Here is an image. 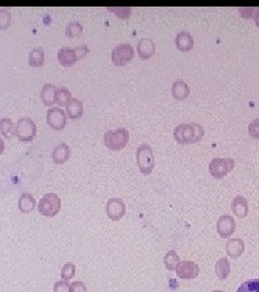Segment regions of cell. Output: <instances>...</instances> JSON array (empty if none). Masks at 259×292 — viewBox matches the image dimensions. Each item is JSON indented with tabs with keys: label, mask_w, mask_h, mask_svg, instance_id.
<instances>
[{
	"label": "cell",
	"mask_w": 259,
	"mask_h": 292,
	"mask_svg": "<svg viewBox=\"0 0 259 292\" xmlns=\"http://www.w3.org/2000/svg\"><path fill=\"white\" fill-rule=\"evenodd\" d=\"M245 243L240 238H229L226 242V252L230 258L238 259L243 255Z\"/></svg>",
	"instance_id": "cell-13"
},
{
	"label": "cell",
	"mask_w": 259,
	"mask_h": 292,
	"mask_svg": "<svg viewBox=\"0 0 259 292\" xmlns=\"http://www.w3.org/2000/svg\"><path fill=\"white\" fill-rule=\"evenodd\" d=\"M137 51L138 55L143 58V60H147V58H150L153 55V53H155L156 45L151 38L144 37L137 44Z\"/></svg>",
	"instance_id": "cell-14"
},
{
	"label": "cell",
	"mask_w": 259,
	"mask_h": 292,
	"mask_svg": "<svg viewBox=\"0 0 259 292\" xmlns=\"http://www.w3.org/2000/svg\"><path fill=\"white\" fill-rule=\"evenodd\" d=\"M204 136V128L197 122L179 123L174 129V138L181 144L196 143L202 140Z\"/></svg>",
	"instance_id": "cell-1"
},
{
	"label": "cell",
	"mask_w": 259,
	"mask_h": 292,
	"mask_svg": "<svg viewBox=\"0 0 259 292\" xmlns=\"http://www.w3.org/2000/svg\"><path fill=\"white\" fill-rule=\"evenodd\" d=\"M239 11L243 17H253L259 27V7H240Z\"/></svg>",
	"instance_id": "cell-26"
},
{
	"label": "cell",
	"mask_w": 259,
	"mask_h": 292,
	"mask_svg": "<svg viewBox=\"0 0 259 292\" xmlns=\"http://www.w3.org/2000/svg\"><path fill=\"white\" fill-rule=\"evenodd\" d=\"M73 99L72 92L67 88H59L56 94V103L61 106H66Z\"/></svg>",
	"instance_id": "cell-28"
},
{
	"label": "cell",
	"mask_w": 259,
	"mask_h": 292,
	"mask_svg": "<svg viewBox=\"0 0 259 292\" xmlns=\"http://www.w3.org/2000/svg\"><path fill=\"white\" fill-rule=\"evenodd\" d=\"M57 89H59V88L51 82L43 85L40 94H41V99L45 105H52L53 103L56 102Z\"/></svg>",
	"instance_id": "cell-19"
},
{
	"label": "cell",
	"mask_w": 259,
	"mask_h": 292,
	"mask_svg": "<svg viewBox=\"0 0 259 292\" xmlns=\"http://www.w3.org/2000/svg\"><path fill=\"white\" fill-rule=\"evenodd\" d=\"M82 31H83V27L81 23L78 21H73L67 24L65 33L67 36L73 38V37H79L82 34Z\"/></svg>",
	"instance_id": "cell-27"
},
{
	"label": "cell",
	"mask_w": 259,
	"mask_h": 292,
	"mask_svg": "<svg viewBox=\"0 0 259 292\" xmlns=\"http://www.w3.org/2000/svg\"><path fill=\"white\" fill-rule=\"evenodd\" d=\"M237 292H259V279L244 281Z\"/></svg>",
	"instance_id": "cell-29"
},
{
	"label": "cell",
	"mask_w": 259,
	"mask_h": 292,
	"mask_svg": "<svg viewBox=\"0 0 259 292\" xmlns=\"http://www.w3.org/2000/svg\"><path fill=\"white\" fill-rule=\"evenodd\" d=\"M66 111L67 115L69 116V118L76 119L79 118L83 114V103L79 100L73 97V99L68 102V104L66 105Z\"/></svg>",
	"instance_id": "cell-21"
},
{
	"label": "cell",
	"mask_w": 259,
	"mask_h": 292,
	"mask_svg": "<svg viewBox=\"0 0 259 292\" xmlns=\"http://www.w3.org/2000/svg\"><path fill=\"white\" fill-rule=\"evenodd\" d=\"M62 201L59 195L55 193H48L43 195L38 204V210L45 217H54L60 212Z\"/></svg>",
	"instance_id": "cell-5"
},
{
	"label": "cell",
	"mask_w": 259,
	"mask_h": 292,
	"mask_svg": "<svg viewBox=\"0 0 259 292\" xmlns=\"http://www.w3.org/2000/svg\"><path fill=\"white\" fill-rule=\"evenodd\" d=\"M230 272H231V268H230V263L227 258H222L216 262L215 273L218 279L220 280L227 279L228 276L230 275Z\"/></svg>",
	"instance_id": "cell-23"
},
{
	"label": "cell",
	"mask_w": 259,
	"mask_h": 292,
	"mask_svg": "<svg viewBox=\"0 0 259 292\" xmlns=\"http://www.w3.org/2000/svg\"><path fill=\"white\" fill-rule=\"evenodd\" d=\"M72 150L69 145L62 142L59 145H56L52 151V159L56 163H64L67 159L69 158Z\"/></svg>",
	"instance_id": "cell-16"
},
{
	"label": "cell",
	"mask_w": 259,
	"mask_h": 292,
	"mask_svg": "<svg viewBox=\"0 0 259 292\" xmlns=\"http://www.w3.org/2000/svg\"><path fill=\"white\" fill-rule=\"evenodd\" d=\"M76 274V265L74 263H66L61 272V277L63 280H70Z\"/></svg>",
	"instance_id": "cell-30"
},
{
	"label": "cell",
	"mask_w": 259,
	"mask_h": 292,
	"mask_svg": "<svg viewBox=\"0 0 259 292\" xmlns=\"http://www.w3.org/2000/svg\"><path fill=\"white\" fill-rule=\"evenodd\" d=\"M53 292H72V285L66 280H59L54 284Z\"/></svg>",
	"instance_id": "cell-34"
},
{
	"label": "cell",
	"mask_w": 259,
	"mask_h": 292,
	"mask_svg": "<svg viewBox=\"0 0 259 292\" xmlns=\"http://www.w3.org/2000/svg\"><path fill=\"white\" fill-rule=\"evenodd\" d=\"M72 292H88V289L82 281H75L72 284Z\"/></svg>",
	"instance_id": "cell-35"
},
{
	"label": "cell",
	"mask_w": 259,
	"mask_h": 292,
	"mask_svg": "<svg viewBox=\"0 0 259 292\" xmlns=\"http://www.w3.org/2000/svg\"><path fill=\"white\" fill-rule=\"evenodd\" d=\"M163 262H164V265H166L167 269L174 270L178 266V264L180 263V260H179L177 252L175 250H171L166 255Z\"/></svg>",
	"instance_id": "cell-24"
},
{
	"label": "cell",
	"mask_w": 259,
	"mask_h": 292,
	"mask_svg": "<svg viewBox=\"0 0 259 292\" xmlns=\"http://www.w3.org/2000/svg\"><path fill=\"white\" fill-rule=\"evenodd\" d=\"M236 221L232 216L230 214H223L219 217L216 223V231L222 238H228L232 235L236 231Z\"/></svg>",
	"instance_id": "cell-9"
},
{
	"label": "cell",
	"mask_w": 259,
	"mask_h": 292,
	"mask_svg": "<svg viewBox=\"0 0 259 292\" xmlns=\"http://www.w3.org/2000/svg\"><path fill=\"white\" fill-rule=\"evenodd\" d=\"M130 132L127 128L107 130L104 133V143L108 149L118 151L123 149L129 142Z\"/></svg>",
	"instance_id": "cell-2"
},
{
	"label": "cell",
	"mask_w": 259,
	"mask_h": 292,
	"mask_svg": "<svg viewBox=\"0 0 259 292\" xmlns=\"http://www.w3.org/2000/svg\"><path fill=\"white\" fill-rule=\"evenodd\" d=\"M106 211L108 217L113 220V221H117L120 220L121 218L124 217V214H126L127 211V207H126V203L118 197H112L110 199H108L107 204H106Z\"/></svg>",
	"instance_id": "cell-10"
},
{
	"label": "cell",
	"mask_w": 259,
	"mask_h": 292,
	"mask_svg": "<svg viewBox=\"0 0 259 292\" xmlns=\"http://www.w3.org/2000/svg\"><path fill=\"white\" fill-rule=\"evenodd\" d=\"M44 62V50L42 47L33 48L28 54V64L34 67L41 66Z\"/></svg>",
	"instance_id": "cell-22"
},
{
	"label": "cell",
	"mask_w": 259,
	"mask_h": 292,
	"mask_svg": "<svg viewBox=\"0 0 259 292\" xmlns=\"http://www.w3.org/2000/svg\"><path fill=\"white\" fill-rule=\"evenodd\" d=\"M248 134L252 138L259 140V118H256L248 124Z\"/></svg>",
	"instance_id": "cell-33"
},
{
	"label": "cell",
	"mask_w": 259,
	"mask_h": 292,
	"mask_svg": "<svg viewBox=\"0 0 259 292\" xmlns=\"http://www.w3.org/2000/svg\"><path fill=\"white\" fill-rule=\"evenodd\" d=\"M37 133L35 121L30 117H22L15 126V134L21 141H32Z\"/></svg>",
	"instance_id": "cell-7"
},
{
	"label": "cell",
	"mask_w": 259,
	"mask_h": 292,
	"mask_svg": "<svg viewBox=\"0 0 259 292\" xmlns=\"http://www.w3.org/2000/svg\"><path fill=\"white\" fill-rule=\"evenodd\" d=\"M213 292H224V291H222V290H215V291H213Z\"/></svg>",
	"instance_id": "cell-37"
},
{
	"label": "cell",
	"mask_w": 259,
	"mask_h": 292,
	"mask_svg": "<svg viewBox=\"0 0 259 292\" xmlns=\"http://www.w3.org/2000/svg\"><path fill=\"white\" fill-rule=\"evenodd\" d=\"M175 43H176V47L179 49V50L184 51V52L190 51L195 45L194 37L188 31L178 32L175 38Z\"/></svg>",
	"instance_id": "cell-15"
},
{
	"label": "cell",
	"mask_w": 259,
	"mask_h": 292,
	"mask_svg": "<svg viewBox=\"0 0 259 292\" xmlns=\"http://www.w3.org/2000/svg\"><path fill=\"white\" fill-rule=\"evenodd\" d=\"M46 121L53 129H63L66 124V115L61 107H52L46 112Z\"/></svg>",
	"instance_id": "cell-12"
},
{
	"label": "cell",
	"mask_w": 259,
	"mask_h": 292,
	"mask_svg": "<svg viewBox=\"0 0 259 292\" xmlns=\"http://www.w3.org/2000/svg\"><path fill=\"white\" fill-rule=\"evenodd\" d=\"M133 57L134 48L130 44H120L114 47L111 51V60L118 66L126 65Z\"/></svg>",
	"instance_id": "cell-8"
},
{
	"label": "cell",
	"mask_w": 259,
	"mask_h": 292,
	"mask_svg": "<svg viewBox=\"0 0 259 292\" xmlns=\"http://www.w3.org/2000/svg\"><path fill=\"white\" fill-rule=\"evenodd\" d=\"M0 132H2V134L6 136V138H11L15 132L12 119L7 118V117H4V118L0 119Z\"/></svg>",
	"instance_id": "cell-25"
},
{
	"label": "cell",
	"mask_w": 259,
	"mask_h": 292,
	"mask_svg": "<svg viewBox=\"0 0 259 292\" xmlns=\"http://www.w3.org/2000/svg\"><path fill=\"white\" fill-rule=\"evenodd\" d=\"M18 209L23 213H30L35 209L36 199L31 193H23L18 198Z\"/></svg>",
	"instance_id": "cell-20"
},
{
	"label": "cell",
	"mask_w": 259,
	"mask_h": 292,
	"mask_svg": "<svg viewBox=\"0 0 259 292\" xmlns=\"http://www.w3.org/2000/svg\"><path fill=\"white\" fill-rule=\"evenodd\" d=\"M108 10L123 18L129 17L131 14V7H108Z\"/></svg>",
	"instance_id": "cell-32"
},
{
	"label": "cell",
	"mask_w": 259,
	"mask_h": 292,
	"mask_svg": "<svg viewBox=\"0 0 259 292\" xmlns=\"http://www.w3.org/2000/svg\"><path fill=\"white\" fill-rule=\"evenodd\" d=\"M88 53H89V48L84 45L77 48L62 47L59 52H57V58H59V61L62 65L70 66Z\"/></svg>",
	"instance_id": "cell-3"
},
{
	"label": "cell",
	"mask_w": 259,
	"mask_h": 292,
	"mask_svg": "<svg viewBox=\"0 0 259 292\" xmlns=\"http://www.w3.org/2000/svg\"><path fill=\"white\" fill-rule=\"evenodd\" d=\"M231 209L238 218H245L248 214V202L243 196H237L231 202Z\"/></svg>",
	"instance_id": "cell-18"
},
{
	"label": "cell",
	"mask_w": 259,
	"mask_h": 292,
	"mask_svg": "<svg viewBox=\"0 0 259 292\" xmlns=\"http://www.w3.org/2000/svg\"><path fill=\"white\" fill-rule=\"evenodd\" d=\"M11 22V12L7 8L0 9V28L5 29Z\"/></svg>",
	"instance_id": "cell-31"
},
{
	"label": "cell",
	"mask_w": 259,
	"mask_h": 292,
	"mask_svg": "<svg viewBox=\"0 0 259 292\" xmlns=\"http://www.w3.org/2000/svg\"><path fill=\"white\" fill-rule=\"evenodd\" d=\"M234 160L232 158H222L217 157L212 159L209 162L208 170L209 173L213 175L216 179H223L225 175H227L230 171L234 168Z\"/></svg>",
	"instance_id": "cell-6"
},
{
	"label": "cell",
	"mask_w": 259,
	"mask_h": 292,
	"mask_svg": "<svg viewBox=\"0 0 259 292\" xmlns=\"http://www.w3.org/2000/svg\"><path fill=\"white\" fill-rule=\"evenodd\" d=\"M190 93L188 84L183 79H177L172 85V94L176 100H185Z\"/></svg>",
	"instance_id": "cell-17"
},
{
	"label": "cell",
	"mask_w": 259,
	"mask_h": 292,
	"mask_svg": "<svg viewBox=\"0 0 259 292\" xmlns=\"http://www.w3.org/2000/svg\"><path fill=\"white\" fill-rule=\"evenodd\" d=\"M136 161L144 174H150L155 168V154L148 144H140L136 149Z\"/></svg>",
	"instance_id": "cell-4"
},
{
	"label": "cell",
	"mask_w": 259,
	"mask_h": 292,
	"mask_svg": "<svg viewBox=\"0 0 259 292\" xmlns=\"http://www.w3.org/2000/svg\"><path fill=\"white\" fill-rule=\"evenodd\" d=\"M0 143H2V152H4V139L0 140Z\"/></svg>",
	"instance_id": "cell-36"
},
{
	"label": "cell",
	"mask_w": 259,
	"mask_h": 292,
	"mask_svg": "<svg viewBox=\"0 0 259 292\" xmlns=\"http://www.w3.org/2000/svg\"><path fill=\"white\" fill-rule=\"evenodd\" d=\"M175 270L181 279H195L199 276L200 267L193 261H181Z\"/></svg>",
	"instance_id": "cell-11"
}]
</instances>
